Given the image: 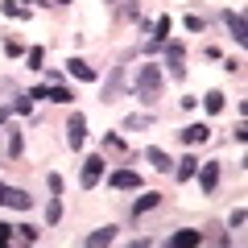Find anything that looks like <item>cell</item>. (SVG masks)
Masks as SVG:
<instances>
[{
	"label": "cell",
	"mask_w": 248,
	"mask_h": 248,
	"mask_svg": "<svg viewBox=\"0 0 248 248\" xmlns=\"http://www.w3.org/2000/svg\"><path fill=\"white\" fill-rule=\"evenodd\" d=\"M4 137H9V161H17L25 153V133H21L17 124H4Z\"/></svg>",
	"instance_id": "obj_10"
},
{
	"label": "cell",
	"mask_w": 248,
	"mask_h": 248,
	"mask_svg": "<svg viewBox=\"0 0 248 248\" xmlns=\"http://www.w3.org/2000/svg\"><path fill=\"white\" fill-rule=\"evenodd\" d=\"M25 62L33 66V71H42V62H46V50H42V46H33V50H25Z\"/></svg>",
	"instance_id": "obj_24"
},
{
	"label": "cell",
	"mask_w": 248,
	"mask_h": 248,
	"mask_svg": "<svg viewBox=\"0 0 248 248\" xmlns=\"http://www.w3.org/2000/svg\"><path fill=\"white\" fill-rule=\"evenodd\" d=\"M50 99H54V104H71L75 91H71V87H62V83H50Z\"/></svg>",
	"instance_id": "obj_20"
},
{
	"label": "cell",
	"mask_w": 248,
	"mask_h": 248,
	"mask_svg": "<svg viewBox=\"0 0 248 248\" xmlns=\"http://www.w3.org/2000/svg\"><path fill=\"white\" fill-rule=\"evenodd\" d=\"M170 244H174V248H190V244H203V232H195V228H182V232H174V236H170Z\"/></svg>",
	"instance_id": "obj_14"
},
{
	"label": "cell",
	"mask_w": 248,
	"mask_h": 248,
	"mask_svg": "<svg viewBox=\"0 0 248 248\" xmlns=\"http://www.w3.org/2000/svg\"><path fill=\"white\" fill-rule=\"evenodd\" d=\"M137 13H141V9H137V0H128V4L116 13V21H137Z\"/></svg>",
	"instance_id": "obj_28"
},
{
	"label": "cell",
	"mask_w": 248,
	"mask_h": 248,
	"mask_svg": "<svg viewBox=\"0 0 248 248\" xmlns=\"http://www.w3.org/2000/svg\"><path fill=\"white\" fill-rule=\"evenodd\" d=\"M50 4H71V0H50Z\"/></svg>",
	"instance_id": "obj_38"
},
{
	"label": "cell",
	"mask_w": 248,
	"mask_h": 248,
	"mask_svg": "<svg viewBox=\"0 0 248 248\" xmlns=\"http://www.w3.org/2000/svg\"><path fill=\"white\" fill-rule=\"evenodd\" d=\"M66 71H71L79 83H95V79H99V75H95V66H87L83 58H66Z\"/></svg>",
	"instance_id": "obj_11"
},
{
	"label": "cell",
	"mask_w": 248,
	"mask_h": 248,
	"mask_svg": "<svg viewBox=\"0 0 248 248\" xmlns=\"http://www.w3.org/2000/svg\"><path fill=\"white\" fill-rule=\"evenodd\" d=\"M9 240H13V228H9V223H4V219H0V248L9 244Z\"/></svg>",
	"instance_id": "obj_34"
},
{
	"label": "cell",
	"mask_w": 248,
	"mask_h": 248,
	"mask_svg": "<svg viewBox=\"0 0 248 248\" xmlns=\"http://www.w3.org/2000/svg\"><path fill=\"white\" fill-rule=\"evenodd\" d=\"M0 13H4V17H29V9H21L13 0H0Z\"/></svg>",
	"instance_id": "obj_26"
},
{
	"label": "cell",
	"mask_w": 248,
	"mask_h": 248,
	"mask_svg": "<svg viewBox=\"0 0 248 248\" xmlns=\"http://www.w3.org/2000/svg\"><path fill=\"white\" fill-rule=\"evenodd\" d=\"M112 240H116V228H112V223H108V228H95V232H91V236H87V248L112 244Z\"/></svg>",
	"instance_id": "obj_18"
},
{
	"label": "cell",
	"mask_w": 248,
	"mask_h": 248,
	"mask_svg": "<svg viewBox=\"0 0 248 248\" xmlns=\"http://www.w3.org/2000/svg\"><path fill=\"white\" fill-rule=\"evenodd\" d=\"M4 207H13V211H29V207H33V199H29L25 190H17V186H9V195H4Z\"/></svg>",
	"instance_id": "obj_13"
},
{
	"label": "cell",
	"mask_w": 248,
	"mask_h": 248,
	"mask_svg": "<svg viewBox=\"0 0 248 248\" xmlns=\"http://www.w3.org/2000/svg\"><path fill=\"white\" fill-rule=\"evenodd\" d=\"M4 195H9V186H4V182H0V207H4Z\"/></svg>",
	"instance_id": "obj_37"
},
{
	"label": "cell",
	"mask_w": 248,
	"mask_h": 248,
	"mask_svg": "<svg viewBox=\"0 0 248 248\" xmlns=\"http://www.w3.org/2000/svg\"><path fill=\"white\" fill-rule=\"evenodd\" d=\"M104 145H108V149H116V153H128L124 137H116V133H108V137H104ZM128 157H137V153H128Z\"/></svg>",
	"instance_id": "obj_23"
},
{
	"label": "cell",
	"mask_w": 248,
	"mask_h": 248,
	"mask_svg": "<svg viewBox=\"0 0 248 248\" xmlns=\"http://www.w3.org/2000/svg\"><path fill=\"white\" fill-rule=\"evenodd\" d=\"M13 112H21V116H29V112H33V99H29V91L13 99Z\"/></svg>",
	"instance_id": "obj_27"
},
{
	"label": "cell",
	"mask_w": 248,
	"mask_h": 248,
	"mask_svg": "<svg viewBox=\"0 0 248 248\" xmlns=\"http://www.w3.org/2000/svg\"><path fill=\"white\" fill-rule=\"evenodd\" d=\"M166 37H170V17H161L157 25H153V37L145 42V50H161V46H166Z\"/></svg>",
	"instance_id": "obj_15"
},
{
	"label": "cell",
	"mask_w": 248,
	"mask_h": 248,
	"mask_svg": "<svg viewBox=\"0 0 248 248\" xmlns=\"http://www.w3.org/2000/svg\"><path fill=\"white\" fill-rule=\"evenodd\" d=\"M46 186H50V195H62V174H50V178H46Z\"/></svg>",
	"instance_id": "obj_31"
},
{
	"label": "cell",
	"mask_w": 248,
	"mask_h": 248,
	"mask_svg": "<svg viewBox=\"0 0 248 248\" xmlns=\"http://www.w3.org/2000/svg\"><path fill=\"white\" fill-rule=\"evenodd\" d=\"M207 232H211V236H203V240H211V244H228V236L219 232V223H207Z\"/></svg>",
	"instance_id": "obj_29"
},
{
	"label": "cell",
	"mask_w": 248,
	"mask_h": 248,
	"mask_svg": "<svg viewBox=\"0 0 248 248\" xmlns=\"http://www.w3.org/2000/svg\"><path fill=\"white\" fill-rule=\"evenodd\" d=\"M17 232V240H25V244H37V228L33 223H21V228H13Z\"/></svg>",
	"instance_id": "obj_25"
},
{
	"label": "cell",
	"mask_w": 248,
	"mask_h": 248,
	"mask_svg": "<svg viewBox=\"0 0 248 248\" xmlns=\"http://www.w3.org/2000/svg\"><path fill=\"white\" fill-rule=\"evenodd\" d=\"M223 104H228V95H223V91H207V95H203V108H207V112H223Z\"/></svg>",
	"instance_id": "obj_19"
},
{
	"label": "cell",
	"mask_w": 248,
	"mask_h": 248,
	"mask_svg": "<svg viewBox=\"0 0 248 248\" xmlns=\"http://www.w3.org/2000/svg\"><path fill=\"white\" fill-rule=\"evenodd\" d=\"M195 170H199V157L190 153V157H182V161L174 166V178H178V182H190V178H195Z\"/></svg>",
	"instance_id": "obj_17"
},
{
	"label": "cell",
	"mask_w": 248,
	"mask_h": 248,
	"mask_svg": "<svg viewBox=\"0 0 248 248\" xmlns=\"http://www.w3.org/2000/svg\"><path fill=\"white\" fill-rule=\"evenodd\" d=\"M153 207H161V195H157V190H145V195L133 203V219H137V215H145V211H153Z\"/></svg>",
	"instance_id": "obj_16"
},
{
	"label": "cell",
	"mask_w": 248,
	"mask_h": 248,
	"mask_svg": "<svg viewBox=\"0 0 248 248\" xmlns=\"http://www.w3.org/2000/svg\"><path fill=\"white\" fill-rule=\"evenodd\" d=\"M4 124H9V108H0V133H4Z\"/></svg>",
	"instance_id": "obj_36"
},
{
	"label": "cell",
	"mask_w": 248,
	"mask_h": 248,
	"mask_svg": "<svg viewBox=\"0 0 248 248\" xmlns=\"http://www.w3.org/2000/svg\"><path fill=\"white\" fill-rule=\"evenodd\" d=\"M244 219H248V211H244V207H236V211H232V228H244Z\"/></svg>",
	"instance_id": "obj_33"
},
{
	"label": "cell",
	"mask_w": 248,
	"mask_h": 248,
	"mask_svg": "<svg viewBox=\"0 0 248 248\" xmlns=\"http://www.w3.org/2000/svg\"><path fill=\"white\" fill-rule=\"evenodd\" d=\"M104 166H108V161L99 157V153H91V157L83 161V170H79V186H83V190H95V186H99V178H104Z\"/></svg>",
	"instance_id": "obj_3"
},
{
	"label": "cell",
	"mask_w": 248,
	"mask_h": 248,
	"mask_svg": "<svg viewBox=\"0 0 248 248\" xmlns=\"http://www.w3.org/2000/svg\"><path fill=\"white\" fill-rule=\"evenodd\" d=\"M149 124H153V116H128V120H124V133H141Z\"/></svg>",
	"instance_id": "obj_21"
},
{
	"label": "cell",
	"mask_w": 248,
	"mask_h": 248,
	"mask_svg": "<svg viewBox=\"0 0 248 248\" xmlns=\"http://www.w3.org/2000/svg\"><path fill=\"white\" fill-rule=\"evenodd\" d=\"M161 50H166L170 79H174V83H182V79H186V66H182V58H186V46L178 42V37H166V46H161Z\"/></svg>",
	"instance_id": "obj_2"
},
{
	"label": "cell",
	"mask_w": 248,
	"mask_h": 248,
	"mask_svg": "<svg viewBox=\"0 0 248 248\" xmlns=\"http://www.w3.org/2000/svg\"><path fill=\"white\" fill-rule=\"evenodd\" d=\"M29 99H33V104H37V99H50V87H33V91H29Z\"/></svg>",
	"instance_id": "obj_35"
},
{
	"label": "cell",
	"mask_w": 248,
	"mask_h": 248,
	"mask_svg": "<svg viewBox=\"0 0 248 248\" xmlns=\"http://www.w3.org/2000/svg\"><path fill=\"white\" fill-rule=\"evenodd\" d=\"M178 137H182V145L195 149V145H207V141H211V128H207V124H186Z\"/></svg>",
	"instance_id": "obj_8"
},
{
	"label": "cell",
	"mask_w": 248,
	"mask_h": 248,
	"mask_svg": "<svg viewBox=\"0 0 248 248\" xmlns=\"http://www.w3.org/2000/svg\"><path fill=\"white\" fill-rule=\"evenodd\" d=\"M29 4H50V0H29Z\"/></svg>",
	"instance_id": "obj_39"
},
{
	"label": "cell",
	"mask_w": 248,
	"mask_h": 248,
	"mask_svg": "<svg viewBox=\"0 0 248 248\" xmlns=\"http://www.w3.org/2000/svg\"><path fill=\"white\" fill-rule=\"evenodd\" d=\"M120 91H124V66H112L108 83L99 87V99H104V104H112V99H120Z\"/></svg>",
	"instance_id": "obj_5"
},
{
	"label": "cell",
	"mask_w": 248,
	"mask_h": 248,
	"mask_svg": "<svg viewBox=\"0 0 248 248\" xmlns=\"http://www.w3.org/2000/svg\"><path fill=\"white\" fill-rule=\"evenodd\" d=\"M186 29H190V33H203V17H195V13H190V17H186Z\"/></svg>",
	"instance_id": "obj_32"
},
{
	"label": "cell",
	"mask_w": 248,
	"mask_h": 248,
	"mask_svg": "<svg viewBox=\"0 0 248 248\" xmlns=\"http://www.w3.org/2000/svg\"><path fill=\"white\" fill-rule=\"evenodd\" d=\"M195 178H199V186H203L207 195H211L215 186H219V161H199V170H195Z\"/></svg>",
	"instance_id": "obj_6"
},
{
	"label": "cell",
	"mask_w": 248,
	"mask_h": 248,
	"mask_svg": "<svg viewBox=\"0 0 248 248\" xmlns=\"http://www.w3.org/2000/svg\"><path fill=\"white\" fill-rule=\"evenodd\" d=\"M108 182H112L116 190H141V174H137V170H116Z\"/></svg>",
	"instance_id": "obj_9"
},
{
	"label": "cell",
	"mask_w": 248,
	"mask_h": 248,
	"mask_svg": "<svg viewBox=\"0 0 248 248\" xmlns=\"http://www.w3.org/2000/svg\"><path fill=\"white\" fill-rule=\"evenodd\" d=\"M161 83H166V71H161L157 62H145L141 71H137V79H133V95L141 99V104H157Z\"/></svg>",
	"instance_id": "obj_1"
},
{
	"label": "cell",
	"mask_w": 248,
	"mask_h": 248,
	"mask_svg": "<svg viewBox=\"0 0 248 248\" xmlns=\"http://www.w3.org/2000/svg\"><path fill=\"white\" fill-rule=\"evenodd\" d=\"M58 219H62V199L54 195L50 203H46V223H58Z\"/></svg>",
	"instance_id": "obj_22"
},
{
	"label": "cell",
	"mask_w": 248,
	"mask_h": 248,
	"mask_svg": "<svg viewBox=\"0 0 248 248\" xmlns=\"http://www.w3.org/2000/svg\"><path fill=\"white\" fill-rule=\"evenodd\" d=\"M4 54H9V58H21L25 50H21V42H13V37H4Z\"/></svg>",
	"instance_id": "obj_30"
},
{
	"label": "cell",
	"mask_w": 248,
	"mask_h": 248,
	"mask_svg": "<svg viewBox=\"0 0 248 248\" xmlns=\"http://www.w3.org/2000/svg\"><path fill=\"white\" fill-rule=\"evenodd\" d=\"M223 25H228L232 29V42H240V46H244L248 42V21H244V13H223Z\"/></svg>",
	"instance_id": "obj_7"
},
{
	"label": "cell",
	"mask_w": 248,
	"mask_h": 248,
	"mask_svg": "<svg viewBox=\"0 0 248 248\" xmlns=\"http://www.w3.org/2000/svg\"><path fill=\"white\" fill-rule=\"evenodd\" d=\"M145 157L153 161V170H157V174H174V161H170L166 149H157V145H153V149H145Z\"/></svg>",
	"instance_id": "obj_12"
},
{
	"label": "cell",
	"mask_w": 248,
	"mask_h": 248,
	"mask_svg": "<svg viewBox=\"0 0 248 248\" xmlns=\"http://www.w3.org/2000/svg\"><path fill=\"white\" fill-rule=\"evenodd\" d=\"M83 141H87V120L83 112H71L66 116V149H83Z\"/></svg>",
	"instance_id": "obj_4"
}]
</instances>
